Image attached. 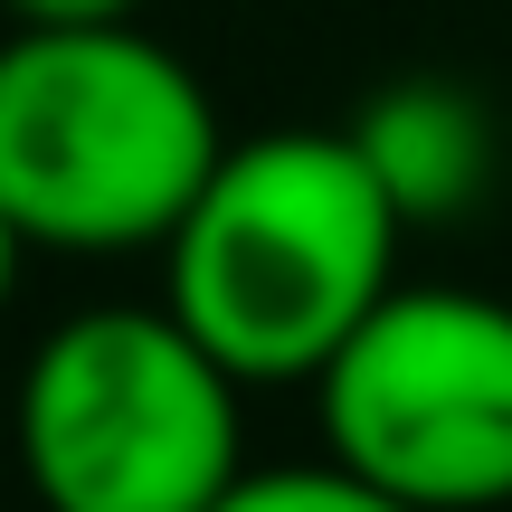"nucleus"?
<instances>
[{"mask_svg": "<svg viewBox=\"0 0 512 512\" xmlns=\"http://www.w3.org/2000/svg\"><path fill=\"white\" fill-rule=\"evenodd\" d=\"M399 238L408 219L389 209L351 124L238 133L162 238V304L247 389H285L313 380L399 285Z\"/></svg>", "mask_w": 512, "mask_h": 512, "instance_id": "obj_1", "label": "nucleus"}, {"mask_svg": "<svg viewBox=\"0 0 512 512\" xmlns=\"http://www.w3.org/2000/svg\"><path fill=\"white\" fill-rule=\"evenodd\" d=\"M10 446L38 512H209L247 475V380L171 304H86L29 342Z\"/></svg>", "mask_w": 512, "mask_h": 512, "instance_id": "obj_3", "label": "nucleus"}, {"mask_svg": "<svg viewBox=\"0 0 512 512\" xmlns=\"http://www.w3.org/2000/svg\"><path fill=\"white\" fill-rule=\"evenodd\" d=\"M209 512H418V503L361 484L351 465H332V456H304V465H247Z\"/></svg>", "mask_w": 512, "mask_h": 512, "instance_id": "obj_6", "label": "nucleus"}, {"mask_svg": "<svg viewBox=\"0 0 512 512\" xmlns=\"http://www.w3.org/2000/svg\"><path fill=\"white\" fill-rule=\"evenodd\" d=\"M323 456L418 512L512 503V304L484 285H389L313 370Z\"/></svg>", "mask_w": 512, "mask_h": 512, "instance_id": "obj_4", "label": "nucleus"}, {"mask_svg": "<svg viewBox=\"0 0 512 512\" xmlns=\"http://www.w3.org/2000/svg\"><path fill=\"white\" fill-rule=\"evenodd\" d=\"M351 143L361 162L380 171L389 209L408 228H437V219H465L494 181V114L465 76H389V86L361 95L351 114Z\"/></svg>", "mask_w": 512, "mask_h": 512, "instance_id": "obj_5", "label": "nucleus"}, {"mask_svg": "<svg viewBox=\"0 0 512 512\" xmlns=\"http://www.w3.org/2000/svg\"><path fill=\"white\" fill-rule=\"evenodd\" d=\"M228 124L200 67L143 29H10L0 38V209L48 256H143L181 228Z\"/></svg>", "mask_w": 512, "mask_h": 512, "instance_id": "obj_2", "label": "nucleus"}, {"mask_svg": "<svg viewBox=\"0 0 512 512\" xmlns=\"http://www.w3.org/2000/svg\"><path fill=\"white\" fill-rule=\"evenodd\" d=\"M19 266H29V238H19V219L0 209V313H10V294H19Z\"/></svg>", "mask_w": 512, "mask_h": 512, "instance_id": "obj_8", "label": "nucleus"}, {"mask_svg": "<svg viewBox=\"0 0 512 512\" xmlns=\"http://www.w3.org/2000/svg\"><path fill=\"white\" fill-rule=\"evenodd\" d=\"M10 29H95V19H143V0H0Z\"/></svg>", "mask_w": 512, "mask_h": 512, "instance_id": "obj_7", "label": "nucleus"}]
</instances>
